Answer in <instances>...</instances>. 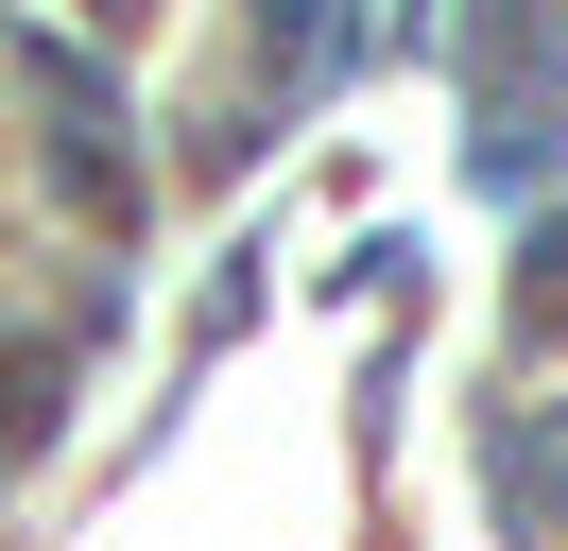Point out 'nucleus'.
<instances>
[{
  "instance_id": "obj_1",
  "label": "nucleus",
  "mask_w": 568,
  "mask_h": 551,
  "mask_svg": "<svg viewBox=\"0 0 568 551\" xmlns=\"http://www.w3.org/2000/svg\"><path fill=\"white\" fill-rule=\"evenodd\" d=\"M499 482H517V500H551V517H568V431H517V448H499Z\"/></svg>"
}]
</instances>
